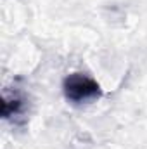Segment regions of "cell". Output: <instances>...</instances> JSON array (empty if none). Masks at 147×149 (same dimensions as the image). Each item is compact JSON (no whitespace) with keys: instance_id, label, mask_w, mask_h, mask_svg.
<instances>
[{"instance_id":"obj_2","label":"cell","mask_w":147,"mask_h":149,"mask_svg":"<svg viewBox=\"0 0 147 149\" xmlns=\"http://www.w3.org/2000/svg\"><path fill=\"white\" fill-rule=\"evenodd\" d=\"M24 109H26V101L23 95H19L17 92H14L12 95H9L7 92L3 94V97H2V116L5 120L23 116Z\"/></svg>"},{"instance_id":"obj_1","label":"cell","mask_w":147,"mask_h":149,"mask_svg":"<svg viewBox=\"0 0 147 149\" xmlns=\"http://www.w3.org/2000/svg\"><path fill=\"white\" fill-rule=\"evenodd\" d=\"M62 90H64L66 99L74 102V104L95 101L102 94L101 85L94 78H90L83 73H73L66 76L62 81Z\"/></svg>"}]
</instances>
